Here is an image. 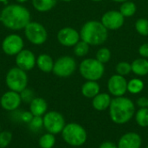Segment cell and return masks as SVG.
<instances>
[{"label":"cell","mask_w":148,"mask_h":148,"mask_svg":"<svg viewBox=\"0 0 148 148\" xmlns=\"http://www.w3.org/2000/svg\"><path fill=\"white\" fill-rule=\"evenodd\" d=\"M0 21L6 28L18 30L24 29L29 23L30 14L29 11L22 5L10 4L2 10Z\"/></svg>","instance_id":"cell-1"},{"label":"cell","mask_w":148,"mask_h":148,"mask_svg":"<svg viewBox=\"0 0 148 148\" xmlns=\"http://www.w3.org/2000/svg\"><path fill=\"white\" fill-rule=\"evenodd\" d=\"M108 109L112 121L118 125L127 123L134 117L135 113L134 102L129 98L124 96L112 99Z\"/></svg>","instance_id":"cell-2"},{"label":"cell","mask_w":148,"mask_h":148,"mask_svg":"<svg viewBox=\"0 0 148 148\" xmlns=\"http://www.w3.org/2000/svg\"><path fill=\"white\" fill-rule=\"evenodd\" d=\"M81 39L92 46L103 44L108 37V30L101 22L90 20L83 24L80 31Z\"/></svg>","instance_id":"cell-3"},{"label":"cell","mask_w":148,"mask_h":148,"mask_svg":"<svg viewBox=\"0 0 148 148\" xmlns=\"http://www.w3.org/2000/svg\"><path fill=\"white\" fill-rule=\"evenodd\" d=\"M63 140L72 147H81L85 144L88 139L85 128L77 123H69L65 125L62 131Z\"/></svg>","instance_id":"cell-4"},{"label":"cell","mask_w":148,"mask_h":148,"mask_svg":"<svg viewBox=\"0 0 148 148\" xmlns=\"http://www.w3.org/2000/svg\"><path fill=\"white\" fill-rule=\"evenodd\" d=\"M79 71L82 76L87 81L97 82L103 76L105 67L96 58H87L81 62Z\"/></svg>","instance_id":"cell-5"},{"label":"cell","mask_w":148,"mask_h":148,"mask_svg":"<svg viewBox=\"0 0 148 148\" xmlns=\"http://www.w3.org/2000/svg\"><path fill=\"white\" fill-rule=\"evenodd\" d=\"M5 81L7 87L10 90L21 93L27 88L28 76L24 70L16 67L12 68L9 70Z\"/></svg>","instance_id":"cell-6"},{"label":"cell","mask_w":148,"mask_h":148,"mask_svg":"<svg viewBox=\"0 0 148 148\" xmlns=\"http://www.w3.org/2000/svg\"><path fill=\"white\" fill-rule=\"evenodd\" d=\"M43 127L52 134L62 133L65 127V119L62 114L56 111H50L43 115Z\"/></svg>","instance_id":"cell-7"},{"label":"cell","mask_w":148,"mask_h":148,"mask_svg":"<svg viewBox=\"0 0 148 148\" xmlns=\"http://www.w3.org/2000/svg\"><path fill=\"white\" fill-rule=\"evenodd\" d=\"M24 33L27 39L36 45L44 43L48 37L46 29L41 23L36 22H29L24 28Z\"/></svg>","instance_id":"cell-8"},{"label":"cell","mask_w":148,"mask_h":148,"mask_svg":"<svg viewBox=\"0 0 148 148\" xmlns=\"http://www.w3.org/2000/svg\"><path fill=\"white\" fill-rule=\"evenodd\" d=\"M76 69L75 59L69 56H64L56 60L54 63L53 73L58 77H69L74 74Z\"/></svg>","instance_id":"cell-9"},{"label":"cell","mask_w":148,"mask_h":148,"mask_svg":"<svg viewBox=\"0 0 148 148\" xmlns=\"http://www.w3.org/2000/svg\"><path fill=\"white\" fill-rule=\"evenodd\" d=\"M101 22L108 30H117L123 26L125 17L120 10H109L102 15Z\"/></svg>","instance_id":"cell-10"},{"label":"cell","mask_w":148,"mask_h":148,"mask_svg":"<svg viewBox=\"0 0 148 148\" xmlns=\"http://www.w3.org/2000/svg\"><path fill=\"white\" fill-rule=\"evenodd\" d=\"M108 88L109 93L114 97L124 96L127 92V81L125 76L118 74L114 75L108 82Z\"/></svg>","instance_id":"cell-11"},{"label":"cell","mask_w":148,"mask_h":148,"mask_svg":"<svg viewBox=\"0 0 148 148\" xmlns=\"http://www.w3.org/2000/svg\"><path fill=\"white\" fill-rule=\"evenodd\" d=\"M23 41L18 35H10L4 38L2 43V49L6 55L14 56L17 55L23 50Z\"/></svg>","instance_id":"cell-12"},{"label":"cell","mask_w":148,"mask_h":148,"mask_svg":"<svg viewBox=\"0 0 148 148\" xmlns=\"http://www.w3.org/2000/svg\"><path fill=\"white\" fill-rule=\"evenodd\" d=\"M81 39L80 33L71 27H65L60 29L57 33L58 42L66 47L75 46Z\"/></svg>","instance_id":"cell-13"},{"label":"cell","mask_w":148,"mask_h":148,"mask_svg":"<svg viewBox=\"0 0 148 148\" xmlns=\"http://www.w3.org/2000/svg\"><path fill=\"white\" fill-rule=\"evenodd\" d=\"M22 102L20 94L15 91H8L4 93L0 100L1 107L7 111H15L16 110Z\"/></svg>","instance_id":"cell-14"},{"label":"cell","mask_w":148,"mask_h":148,"mask_svg":"<svg viewBox=\"0 0 148 148\" xmlns=\"http://www.w3.org/2000/svg\"><path fill=\"white\" fill-rule=\"evenodd\" d=\"M16 63L19 69L24 71H29L34 68L36 62L34 54L30 50L23 49L16 55Z\"/></svg>","instance_id":"cell-15"},{"label":"cell","mask_w":148,"mask_h":148,"mask_svg":"<svg viewBox=\"0 0 148 148\" xmlns=\"http://www.w3.org/2000/svg\"><path fill=\"white\" fill-rule=\"evenodd\" d=\"M142 140L140 134L134 132H130L123 134L119 140L118 148H140Z\"/></svg>","instance_id":"cell-16"},{"label":"cell","mask_w":148,"mask_h":148,"mask_svg":"<svg viewBox=\"0 0 148 148\" xmlns=\"http://www.w3.org/2000/svg\"><path fill=\"white\" fill-rule=\"evenodd\" d=\"M111 97L107 93H99L93 98L92 105L93 108L97 111H105L109 108L111 104Z\"/></svg>","instance_id":"cell-17"},{"label":"cell","mask_w":148,"mask_h":148,"mask_svg":"<svg viewBox=\"0 0 148 148\" xmlns=\"http://www.w3.org/2000/svg\"><path fill=\"white\" fill-rule=\"evenodd\" d=\"M48 104L43 98L36 97L29 103V111L34 116H42L47 113Z\"/></svg>","instance_id":"cell-18"},{"label":"cell","mask_w":148,"mask_h":148,"mask_svg":"<svg viewBox=\"0 0 148 148\" xmlns=\"http://www.w3.org/2000/svg\"><path fill=\"white\" fill-rule=\"evenodd\" d=\"M101 88L95 81H87L82 87V94L86 98L93 99L100 93Z\"/></svg>","instance_id":"cell-19"},{"label":"cell","mask_w":148,"mask_h":148,"mask_svg":"<svg viewBox=\"0 0 148 148\" xmlns=\"http://www.w3.org/2000/svg\"><path fill=\"white\" fill-rule=\"evenodd\" d=\"M132 72L139 76H145L148 75V60L146 58L135 59L132 63Z\"/></svg>","instance_id":"cell-20"},{"label":"cell","mask_w":148,"mask_h":148,"mask_svg":"<svg viewBox=\"0 0 148 148\" xmlns=\"http://www.w3.org/2000/svg\"><path fill=\"white\" fill-rule=\"evenodd\" d=\"M54 62L50 56L47 54H42L38 56L36 60V64L39 68V69L45 73H49L53 71L54 68Z\"/></svg>","instance_id":"cell-21"},{"label":"cell","mask_w":148,"mask_h":148,"mask_svg":"<svg viewBox=\"0 0 148 148\" xmlns=\"http://www.w3.org/2000/svg\"><path fill=\"white\" fill-rule=\"evenodd\" d=\"M57 0H32L33 6L41 12L50 10L56 4Z\"/></svg>","instance_id":"cell-22"},{"label":"cell","mask_w":148,"mask_h":148,"mask_svg":"<svg viewBox=\"0 0 148 148\" xmlns=\"http://www.w3.org/2000/svg\"><path fill=\"white\" fill-rule=\"evenodd\" d=\"M137 10L136 4L131 1H126L121 3L120 7V12L123 15L124 17H131L133 16Z\"/></svg>","instance_id":"cell-23"},{"label":"cell","mask_w":148,"mask_h":148,"mask_svg":"<svg viewBox=\"0 0 148 148\" xmlns=\"http://www.w3.org/2000/svg\"><path fill=\"white\" fill-rule=\"evenodd\" d=\"M144 89V82L139 78H134L127 82V91L133 95L140 94Z\"/></svg>","instance_id":"cell-24"},{"label":"cell","mask_w":148,"mask_h":148,"mask_svg":"<svg viewBox=\"0 0 148 148\" xmlns=\"http://www.w3.org/2000/svg\"><path fill=\"white\" fill-rule=\"evenodd\" d=\"M135 121L141 127H148V108H140L135 114Z\"/></svg>","instance_id":"cell-25"},{"label":"cell","mask_w":148,"mask_h":148,"mask_svg":"<svg viewBox=\"0 0 148 148\" xmlns=\"http://www.w3.org/2000/svg\"><path fill=\"white\" fill-rule=\"evenodd\" d=\"M56 144L55 134L50 133L43 134L39 139V147L41 148H52Z\"/></svg>","instance_id":"cell-26"},{"label":"cell","mask_w":148,"mask_h":148,"mask_svg":"<svg viewBox=\"0 0 148 148\" xmlns=\"http://www.w3.org/2000/svg\"><path fill=\"white\" fill-rule=\"evenodd\" d=\"M89 44H88L86 42L81 40L79 41L75 46H74V53L76 56L83 57L86 55H88L89 51Z\"/></svg>","instance_id":"cell-27"},{"label":"cell","mask_w":148,"mask_h":148,"mask_svg":"<svg viewBox=\"0 0 148 148\" xmlns=\"http://www.w3.org/2000/svg\"><path fill=\"white\" fill-rule=\"evenodd\" d=\"M136 31L143 36H148V19L147 18H139L135 23Z\"/></svg>","instance_id":"cell-28"},{"label":"cell","mask_w":148,"mask_h":148,"mask_svg":"<svg viewBox=\"0 0 148 148\" xmlns=\"http://www.w3.org/2000/svg\"><path fill=\"white\" fill-rule=\"evenodd\" d=\"M95 58L101 63L105 64L107 62H109V60L111 59V51L109 50V49L104 47V48H101L97 50L96 52V56Z\"/></svg>","instance_id":"cell-29"},{"label":"cell","mask_w":148,"mask_h":148,"mask_svg":"<svg viewBox=\"0 0 148 148\" xmlns=\"http://www.w3.org/2000/svg\"><path fill=\"white\" fill-rule=\"evenodd\" d=\"M116 72L118 75H121L122 76L127 75L132 72V67L131 64L127 62H120L116 65Z\"/></svg>","instance_id":"cell-30"},{"label":"cell","mask_w":148,"mask_h":148,"mask_svg":"<svg viewBox=\"0 0 148 148\" xmlns=\"http://www.w3.org/2000/svg\"><path fill=\"white\" fill-rule=\"evenodd\" d=\"M12 140V134L9 131L0 133V148L7 147Z\"/></svg>","instance_id":"cell-31"},{"label":"cell","mask_w":148,"mask_h":148,"mask_svg":"<svg viewBox=\"0 0 148 148\" xmlns=\"http://www.w3.org/2000/svg\"><path fill=\"white\" fill-rule=\"evenodd\" d=\"M29 126L31 130H39L42 127H43V119L42 116H34L31 121L29 123Z\"/></svg>","instance_id":"cell-32"},{"label":"cell","mask_w":148,"mask_h":148,"mask_svg":"<svg viewBox=\"0 0 148 148\" xmlns=\"http://www.w3.org/2000/svg\"><path fill=\"white\" fill-rule=\"evenodd\" d=\"M20 96H21V99L22 101H23L24 102H31L32 100L34 99V93L29 89V88H25L24 90H23L21 93H20Z\"/></svg>","instance_id":"cell-33"},{"label":"cell","mask_w":148,"mask_h":148,"mask_svg":"<svg viewBox=\"0 0 148 148\" xmlns=\"http://www.w3.org/2000/svg\"><path fill=\"white\" fill-rule=\"evenodd\" d=\"M33 117H34V115L30 113V111L29 112H23L20 115L21 121L24 123H27V124H29L31 121Z\"/></svg>","instance_id":"cell-34"},{"label":"cell","mask_w":148,"mask_h":148,"mask_svg":"<svg viewBox=\"0 0 148 148\" xmlns=\"http://www.w3.org/2000/svg\"><path fill=\"white\" fill-rule=\"evenodd\" d=\"M139 54L143 58H148V43H144L139 48Z\"/></svg>","instance_id":"cell-35"},{"label":"cell","mask_w":148,"mask_h":148,"mask_svg":"<svg viewBox=\"0 0 148 148\" xmlns=\"http://www.w3.org/2000/svg\"><path fill=\"white\" fill-rule=\"evenodd\" d=\"M137 104L140 108H147L148 98L147 97H140L137 101Z\"/></svg>","instance_id":"cell-36"},{"label":"cell","mask_w":148,"mask_h":148,"mask_svg":"<svg viewBox=\"0 0 148 148\" xmlns=\"http://www.w3.org/2000/svg\"><path fill=\"white\" fill-rule=\"evenodd\" d=\"M99 148H118V147L111 141H105L102 144H101Z\"/></svg>","instance_id":"cell-37"},{"label":"cell","mask_w":148,"mask_h":148,"mask_svg":"<svg viewBox=\"0 0 148 148\" xmlns=\"http://www.w3.org/2000/svg\"><path fill=\"white\" fill-rule=\"evenodd\" d=\"M112 1H114V2H116V3H124V2H126V1H128V0H112Z\"/></svg>","instance_id":"cell-38"},{"label":"cell","mask_w":148,"mask_h":148,"mask_svg":"<svg viewBox=\"0 0 148 148\" xmlns=\"http://www.w3.org/2000/svg\"><path fill=\"white\" fill-rule=\"evenodd\" d=\"M17 2H19V3H24V2H26L27 0H16Z\"/></svg>","instance_id":"cell-39"},{"label":"cell","mask_w":148,"mask_h":148,"mask_svg":"<svg viewBox=\"0 0 148 148\" xmlns=\"http://www.w3.org/2000/svg\"><path fill=\"white\" fill-rule=\"evenodd\" d=\"M91 1H93V2H101L102 0H91Z\"/></svg>","instance_id":"cell-40"},{"label":"cell","mask_w":148,"mask_h":148,"mask_svg":"<svg viewBox=\"0 0 148 148\" xmlns=\"http://www.w3.org/2000/svg\"><path fill=\"white\" fill-rule=\"evenodd\" d=\"M62 1H63V2H71L73 0H62Z\"/></svg>","instance_id":"cell-41"},{"label":"cell","mask_w":148,"mask_h":148,"mask_svg":"<svg viewBox=\"0 0 148 148\" xmlns=\"http://www.w3.org/2000/svg\"><path fill=\"white\" fill-rule=\"evenodd\" d=\"M1 2H3V1H5V0H0Z\"/></svg>","instance_id":"cell-42"},{"label":"cell","mask_w":148,"mask_h":148,"mask_svg":"<svg viewBox=\"0 0 148 148\" xmlns=\"http://www.w3.org/2000/svg\"><path fill=\"white\" fill-rule=\"evenodd\" d=\"M147 148H148V146H147Z\"/></svg>","instance_id":"cell-43"},{"label":"cell","mask_w":148,"mask_h":148,"mask_svg":"<svg viewBox=\"0 0 148 148\" xmlns=\"http://www.w3.org/2000/svg\"><path fill=\"white\" fill-rule=\"evenodd\" d=\"M147 108H148V105H147Z\"/></svg>","instance_id":"cell-44"}]
</instances>
